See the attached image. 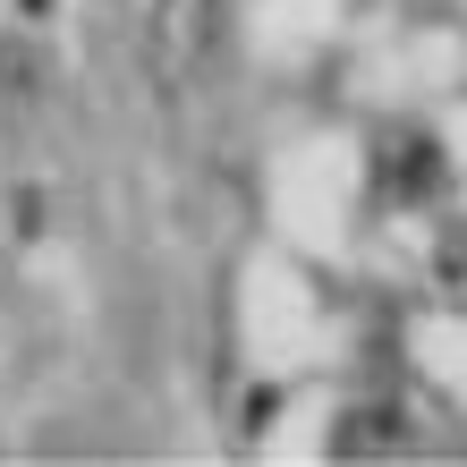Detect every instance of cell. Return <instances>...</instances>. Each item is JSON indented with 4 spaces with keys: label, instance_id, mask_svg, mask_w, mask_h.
<instances>
[{
    "label": "cell",
    "instance_id": "7a4b0ae2",
    "mask_svg": "<svg viewBox=\"0 0 467 467\" xmlns=\"http://www.w3.org/2000/svg\"><path fill=\"white\" fill-rule=\"evenodd\" d=\"M417 442V425H408V408H348L332 425V451L340 459H382V451H408Z\"/></svg>",
    "mask_w": 467,
    "mask_h": 467
},
{
    "label": "cell",
    "instance_id": "6da1fadb",
    "mask_svg": "<svg viewBox=\"0 0 467 467\" xmlns=\"http://www.w3.org/2000/svg\"><path fill=\"white\" fill-rule=\"evenodd\" d=\"M374 187H382V204H433V196L451 187V161H442V145H433L425 128H408V136L382 145Z\"/></svg>",
    "mask_w": 467,
    "mask_h": 467
},
{
    "label": "cell",
    "instance_id": "3957f363",
    "mask_svg": "<svg viewBox=\"0 0 467 467\" xmlns=\"http://www.w3.org/2000/svg\"><path fill=\"white\" fill-rule=\"evenodd\" d=\"M442 289L467 306V230H451V238H442Z\"/></svg>",
    "mask_w": 467,
    "mask_h": 467
}]
</instances>
